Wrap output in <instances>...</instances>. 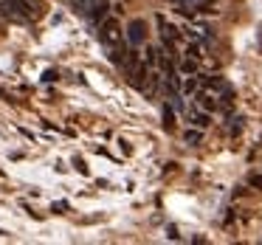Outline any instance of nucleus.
Wrapping results in <instances>:
<instances>
[{
  "instance_id": "nucleus-14",
  "label": "nucleus",
  "mask_w": 262,
  "mask_h": 245,
  "mask_svg": "<svg viewBox=\"0 0 262 245\" xmlns=\"http://www.w3.org/2000/svg\"><path fill=\"white\" fill-rule=\"evenodd\" d=\"M31 3H34V6H37V0H31Z\"/></svg>"
},
{
  "instance_id": "nucleus-3",
  "label": "nucleus",
  "mask_w": 262,
  "mask_h": 245,
  "mask_svg": "<svg viewBox=\"0 0 262 245\" xmlns=\"http://www.w3.org/2000/svg\"><path fill=\"white\" fill-rule=\"evenodd\" d=\"M127 31H130V42H133V46H138V42L144 40V31H147V26H144V20H133Z\"/></svg>"
},
{
  "instance_id": "nucleus-2",
  "label": "nucleus",
  "mask_w": 262,
  "mask_h": 245,
  "mask_svg": "<svg viewBox=\"0 0 262 245\" xmlns=\"http://www.w3.org/2000/svg\"><path fill=\"white\" fill-rule=\"evenodd\" d=\"M155 23H158V29H161V34H164V42H166V48H172V42L178 40V31H175V26H169L166 23V17H155Z\"/></svg>"
},
{
  "instance_id": "nucleus-5",
  "label": "nucleus",
  "mask_w": 262,
  "mask_h": 245,
  "mask_svg": "<svg viewBox=\"0 0 262 245\" xmlns=\"http://www.w3.org/2000/svg\"><path fill=\"white\" fill-rule=\"evenodd\" d=\"M0 17L3 20H20L17 9L12 6V0H0Z\"/></svg>"
},
{
  "instance_id": "nucleus-7",
  "label": "nucleus",
  "mask_w": 262,
  "mask_h": 245,
  "mask_svg": "<svg viewBox=\"0 0 262 245\" xmlns=\"http://www.w3.org/2000/svg\"><path fill=\"white\" fill-rule=\"evenodd\" d=\"M194 99H198V102H200V107H203L206 113H211V110L217 107V104H214V99H211V96H206V93H198V96H194Z\"/></svg>"
},
{
  "instance_id": "nucleus-1",
  "label": "nucleus",
  "mask_w": 262,
  "mask_h": 245,
  "mask_svg": "<svg viewBox=\"0 0 262 245\" xmlns=\"http://www.w3.org/2000/svg\"><path fill=\"white\" fill-rule=\"evenodd\" d=\"M102 40L107 42V46H116V42L121 40V31H119V23H116V20H104L102 23Z\"/></svg>"
},
{
  "instance_id": "nucleus-8",
  "label": "nucleus",
  "mask_w": 262,
  "mask_h": 245,
  "mask_svg": "<svg viewBox=\"0 0 262 245\" xmlns=\"http://www.w3.org/2000/svg\"><path fill=\"white\" fill-rule=\"evenodd\" d=\"M181 71H183V74H198V62H194V57H189L186 62L181 65Z\"/></svg>"
},
{
  "instance_id": "nucleus-11",
  "label": "nucleus",
  "mask_w": 262,
  "mask_h": 245,
  "mask_svg": "<svg viewBox=\"0 0 262 245\" xmlns=\"http://www.w3.org/2000/svg\"><path fill=\"white\" fill-rule=\"evenodd\" d=\"M74 169L76 172H82V175H88V164L82 158H74Z\"/></svg>"
},
{
  "instance_id": "nucleus-6",
  "label": "nucleus",
  "mask_w": 262,
  "mask_h": 245,
  "mask_svg": "<svg viewBox=\"0 0 262 245\" xmlns=\"http://www.w3.org/2000/svg\"><path fill=\"white\" fill-rule=\"evenodd\" d=\"M189 121H192V127H209L211 124V119H209V113H189Z\"/></svg>"
},
{
  "instance_id": "nucleus-9",
  "label": "nucleus",
  "mask_w": 262,
  "mask_h": 245,
  "mask_svg": "<svg viewBox=\"0 0 262 245\" xmlns=\"http://www.w3.org/2000/svg\"><path fill=\"white\" fill-rule=\"evenodd\" d=\"M183 141H186V144H198V141H200V132H198V130H186Z\"/></svg>"
},
{
  "instance_id": "nucleus-12",
  "label": "nucleus",
  "mask_w": 262,
  "mask_h": 245,
  "mask_svg": "<svg viewBox=\"0 0 262 245\" xmlns=\"http://www.w3.org/2000/svg\"><path fill=\"white\" fill-rule=\"evenodd\" d=\"M186 57H194V59H198V57H200V46H189V48H186Z\"/></svg>"
},
{
  "instance_id": "nucleus-4",
  "label": "nucleus",
  "mask_w": 262,
  "mask_h": 245,
  "mask_svg": "<svg viewBox=\"0 0 262 245\" xmlns=\"http://www.w3.org/2000/svg\"><path fill=\"white\" fill-rule=\"evenodd\" d=\"M12 6L17 9V14H20V20H29L31 14H34V3H31V0H12Z\"/></svg>"
},
{
  "instance_id": "nucleus-13",
  "label": "nucleus",
  "mask_w": 262,
  "mask_h": 245,
  "mask_svg": "<svg viewBox=\"0 0 262 245\" xmlns=\"http://www.w3.org/2000/svg\"><path fill=\"white\" fill-rule=\"evenodd\" d=\"M248 183H251V186H256V189H262V175H251Z\"/></svg>"
},
{
  "instance_id": "nucleus-10",
  "label": "nucleus",
  "mask_w": 262,
  "mask_h": 245,
  "mask_svg": "<svg viewBox=\"0 0 262 245\" xmlns=\"http://www.w3.org/2000/svg\"><path fill=\"white\" fill-rule=\"evenodd\" d=\"M183 91H186V93H198V91H200V79H189Z\"/></svg>"
}]
</instances>
